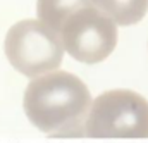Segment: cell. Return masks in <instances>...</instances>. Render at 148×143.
I'll use <instances>...</instances> for the list:
<instances>
[{
	"label": "cell",
	"instance_id": "obj_6",
	"mask_svg": "<svg viewBox=\"0 0 148 143\" xmlns=\"http://www.w3.org/2000/svg\"><path fill=\"white\" fill-rule=\"evenodd\" d=\"M91 5L90 0H38L36 2V16L45 26L53 30L57 35L69 16L76 10Z\"/></svg>",
	"mask_w": 148,
	"mask_h": 143
},
{
	"label": "cell",
	"instance_id": "obj_4",
	"mask_svg": "<svg viewBox=\"0 0 148 143\" xmlns=\"http://www.w3.org/2000/svg\"><path fill=\"white\" fill-rule=\"evenodd\" d=\"M64 52L83 64L105 60L117 45V24L93 5L67 17L59 31Z\"/></svg>",
	"mask_w": 148,
	"mask_h": 143
},
{
	"label": "cell",
	"instance_id": "obj_1",
	"mask_svg": "<svg viewBox=\"0 0 148 143\" xmlns=\"http://www.w3.org/2000/svg\"><path fill=\"white\" fill-rule=\"evenodd\" d=\"M88 86L73 72L50 71L35 76L24 91L23 107L29 122L52 138L84 136L91 105Z\"/></svg>",
	"mask_w": 148,
	"mask_h": 143
},
{
	"label": "cell",
	"instance_id": "obj_5",
	"mask_svg": "<svg viewBox=\"0 0 148 143\" xmlns=\"http://www.w3.org/2000/svg\"><path fill=\"white\" fill-rule=\"evenodd\" d=\"M93 7L109 16L119 26L140 23L148 12V0H90Z\"/></svg>",
	"mask_w": 148,
	"mask_h": 143
},
{
	"label": "cell",
	"instance_id": "obj_3",
	"mask_svg": "<svg viewBox=\"0 0 148 143\" xmlns=\"http://www.w3.org/2000/svg\"><path fill=\"white\" fill-rule=\"evenodd\" d=\"M3 50L10 66L28 78L55 71L64 59L60 36L38 19L16 23L5 35Z\"/></svg>",
	"mask_w": 148,
	"mask_h": 143
},
{
	"label": "cell",
	"instance_id": "obj_2",
	"mask_svg": "<svg viewBox=\"0 0 148 143\" xmlns=\"http://www.w3.org/2000/svg\"><path fill=\"white\" fill-rule=\"evenodd\" d=\"M84 136L148 140V100L133 90H110L91 100Z\"/></svg>",
	"mask_w": 148,
	"mask_h": 143
}]
</instances>
